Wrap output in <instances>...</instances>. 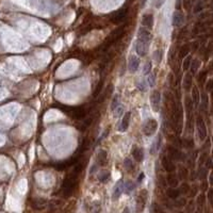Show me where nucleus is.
<instances>
[{"label": "nucleus", "mask_w": 213, "mask_h": 213, "mask_svg": "<svg viewBox=\"0 0 213 213\" xmlns=\"http://www.w3.org/2000/svg\"><path fill=\"white\" fill-rule=\"evenodd\" d=\"M78 175L79 174L74 172L73 174L64 178L63 183H62V193L65 198L69 197L74 193L75 189L78 184Z\"/></svg>", "instance_id": "f257e3e1"}, {"label": "nucleus", "mask_w": 213, "mask_h": 213, "mask_svg": "<svg viewBox=\"0 0 213 213\" xmlns=\"http://www.w3.org/2000/svg\"><path fill=\"white\" fill-rule=\"evenodd\" d=\"M147 198H148L147 190L143 189V190L140 191L139 195L137 197V213H142L144 211Z\"/></svg>", "instance_id": "f03ea898"}, {"label": "nucleus", "mask_w": 213, "mask_h": 213, "mask_svg": "<svg viewBox=\"0 0 213 213\" xmlns=\"http://www.w3.org/2000/svg\"><path fill=\"white\" fill-rule=\"evenodd\" d=\"M158 129V122L154 118H149L145 122L144 126H143V132L145 135L150 137V135L155 134L156 131Z\"/></svg>", "instance_id": "7ed1b4c3"}, {"label": "nucleus", "mask_w": 213, "mask_h": 213, "mask_svg": "<svg viewBox=\"0 0 213 213\" xmlns=\"http://www.w3.org/2000/svg\"><path fill=\"white\" fill-rule=\"evenodd\" d=\"M150 104H151L152 110L155 112H158L160 110V104H161V94L159 91H152L150 95Z\"/></svg>", "instance_id": "20e7f679"}, {"label": "nucleus", "mask_w": 213, "mask_h": 213, "mask_svg": "<svg viewBox=\"0 0 213 213\" xmlns=\"http://www.w3.org/2000/svg\"><path fill=\"white\" fill-rule=\"evenodd\" d=\"M137 40L149 45L150 40H151V33H150L149 29L145 28V27H141L139 29V32H137Z\"/></svg>", "instance_id": "39448f33"}, {"label": "nucleus", "mask_w": 213, "mask_h": 213, "mask_svg": "<svg viewBox=\"0 0 213 213\" xmlns=\"http://www.w3.org/2000/svg\"><path fill=\"white\" fill-rule=\"evenodd\" d=\"M196 128H197L199 139L203 141L207 137V128H206L205 122H203V119L201 117H197V119H196Z\"/></svg>", "instance_id": "423d86ee"}, {"label": "nucleus", "mask_w": 213, "mask_h": 213, "mask_svg": "<svg viewBox=\"0 0 213 213\" xmlns=\"http://www.w3.org/2000/svg\"><path fill=\"white\" fill-rule=\"evenodd\" d=\"M127 9H120V10L116 11V12L112 15L111 17V21L113 24H120L123 21H124L125 18H126V16H127Z\"/></svg>", "instance_id": "0eeeda50"}, {"label": "nucleus", "mask_w": 213, "mask_h": 213, "mask_svg": "<svg viewBox=\"0 0 213 213\" xmlns=\"http://www.w3.org/2000/svg\"><path fill=\"white\" fill-rule=\"evenodd\" d=\"M69 114L71 117L75 119H82L86 116V111L82 106H78V108H71L69 109Z\"/></svg>", "instance_id": "6e6552de"}, {"label": "nucleus", "mask_w": 213, "mask_h": 213, "mask_svg": "<svg viewBox=\"0 0 213 213\" xmlns=\"http://www.w3.org/2000/svg\"><path fill=\"white\" fill-rule=\"evenodd\" d=\"M161 163H162V166L165 170L167 173H172L176 170V166L173 162V160H170L167 156H164L161 160Z\"/></svg>", "instance_id": "1a4fd4ad"}, {"label": "nucleus", "mask_w": 213, "mask_h": 213, "mask_svg": "<svg viewBox=\"0 0 213 213\" xmlns=\"http://www.w3.org/2000/svg\"><path fill=\"white\" fill-rule=\"evenodd\" d=\"M140 66V59L137 56H130L128 60V69L130 73H135Z\"/></svg>", "instance_id": "9d476101"}, {"label": "nucleus", "mask_w": 213, "mask_h": 213, "mask_svg": "<svg viewBox=\"0 0 213 213\" xmlns=\"http://www.w3.org/2000/svg\"><path fill=\"white\" fill-rule=\"evenodd\" d=\"M31 207H32L34 210L41 211L47 207V201L44 199V198H35L31 201Z\"/></svg>", "instance_id": "9b49d317"}, {"label": "nucleus", "mask_w": 213, "mask_h": 213, "mask_svg": "<svg viewBox=\"0 0 213 213\" xmlns=\"http://www.w3.org/2000/svg\"><path fill=\"white\" fill-rule=\"evenodd\" d=\"M123 191H124V182H123V180H119L118 182L115 184L114 189H113V194H112L113 201H117V199L122 196Z\"/></svg>", "instance_id": "f8f14e48"}, {"label": "nucleus", "mask_w": 213, "mask_h": 213, "mask_svg": "<svg viewBox=\"0 0 213 213\" xmlns=\"http://www.w3.org/2000/svg\"><path fill=\"white\" fill-rule=\"evenodd\" d=\"M147 47H148V44L146 43H143V42L137 41V44H135V51L137 53L139 54L140 57H144L146 53H147Z\"/></svg>", "instance_id": "ddd939ff"}, {"label": "nucleus", "mask_w": 213, "mask_h": 213, "mask_svg": "<svg viewBox=\"0 0 213 213\" xmlns=\"http://www.w3.org/2000/svg\"><path fill=\"white\" fill-rule=\"evenodd\" d=\"M130 117H131V114H130V112H127V113H125L124 117L122 119V123H120V126H119L118 130L122 132L127 131V129L129 128V125H130Z\"/></svg>", "instance_id": "4468645a"}, {"label": "nucleus", "mask_w": 213, "mask_h": 213, "mask_svg": "<svg viewBox=\"0 0 213 213\" xmlns=\"http://www.w3.org/2000/svg\"><path fill=\"white\" fill-rule=\"evenodd\" d=\"M142 25L143 27L150 30L154 27V15L152 14H145L142 18Z\"/></svg>", "instance_id": "2eb2a0df"}, {"label": "nucleus", "mask_w": 213, "mask_h": 213, "mask_svg": "<svg viewBox=\"0 0 213 213\" xmlns=\"http://www.w3.org/2000/svg\"><path fill=\"white\" fill-rule=\"evenodd\" d=\"M183 14L181 12H178V11H176L174 14H173V21H172V24L173 26H175V27H179V26L182 25L183 23Z\"/></svg>", "instance_id": "dca6fc26"}, {"label": "nucleus", "mask_w": 213, "mask_h": 213, "mask_svg": "<svg viewBox=\"0 0 213 213\" xmlns=\"http://www.w3.org/2000/svg\"><path fill=\"white\" fill-rule=\"evenodd\" d=\"M132 157L134 158L135 161L137 162H142L143 159H144V151H143L142 148H137L134 147L132 150Z\"/></svg>", "instance_id": "f3484780"}, {"label": "nucleus", "mask_w": 213, "mask_h": 213, "mask_svg": "<svg viewBox=\"0 0 213 213\" xmlns=\"http://www.w3.org/2000/svg\"><path fill=\"white\" fill-rule=\"evenodd\" d=\"M180 157H181L180 151H178L176 148L172 147V146L168 147V158L170 160H180Z\"/></svg>", "instance_id": "a211bd4d"}, {"label": "nucleus", "mask_w": 213, "mask_h": 213, "mask_svg": "<svg viewBox=\"0 0 213 213\" xmlns=\"http://www.w3.org/2000/svg\"><path fill=\"white\" fill-rule=\"evenodd\" d=\"M161 141H162V137H161V135H159V137H157V139L154 141V143H152L151 147H150V154L151 155H155L156 152L159 150L160 146H161Z\"/></svg>", "instance_id": "6ab92c4d"}, {"label": "nucleus", "mask_w": 213, "mask_h": 213, "mask_svg": "<svg viewBox=\"0 0 213 213\" xmlns=\"http://www.w3.org/2000/svg\"><path fill=\"white\" fill-rule=\"evenodd\" d=\"M106 157H108L106 151L101 149L98 152V155H97V163H98L99 165H104L106 162Z\"/></svg>", "instance_id": "aec40b11"}, {"label": "nucleus", "mask_w": 213, "mask_h": 213, "mask_svg": "<svg viewBox=\"0 0 213 213\" xmlns=\"http://www.w3.org/2000/svg\"><path fill=\"white\" fill-rule=\"evenodd\" d=\"M166 194H167V196L170 199H174V201H175V199H177V198L179 197V195H180V191L175 188H170L166 191Z\"/></svg>", "instance_id": "412c9836"}, {"label": "nucleus", "mask_w": 213, "mask_h": 213, "mask_svg": "<svg viewBox=\"0 0 213 213\" xmlns=\"http://www.w3.org/2000/svg\"><path fill=\"white\" fill-rule=\"evenodd\" d=\"M199 100H201V95H199V92H198L197 87L194 86L192 89V101L195 106H198L199 104Z\"/></svg>", "instance_id": "4be33fe9"}, {"label": "nucleus", "mask_w": 213, "mask_h": 213, "mask_svg": "<svg viewBox=\"0 0 213 213\" xmlns=\"http://www.w3.org/2000/svg\"><path fill=\"white\" fill-rule=\"evenodd\" d=\"M98 179L102 183L108 182L110 179V172L109 170H102V172H100V174L98 175Z\"/></svg>", "instance_id": "5701e85b"}, {"label": "nucleus", "mask_w": 213, "mask_h": 213, "mask_svg": "<svg viewBox=\"0 0 213 213\" xmlns=\"http://www.w3.org/2000/svg\"><path fill=\"white\" fill-rule=\"evenodd\" d=\"M167 183L172 187V188H176V187L178 185V183H179V180H178V178L176 177L175 175L170 174V175L167 176Z\"/></svg>", "instance_id": "b1692460"}, {"label": "nucleus", "mask_w": 213, "mask_h": 213, "mask_svg": "<svg viewBox=\"0 0 213 213\" xmlns=\"http://www.w3.org/2000/svg\"><path fill=\"white\" fill-rule=\"evenodd\" d=\"M102 87H104V81L100 80V81L98 82V84L96 85V87H95L94 92H93V97H94V98H96V97H98L99 95H100V93H101L102 91Z\"/></svg>", "instance_id": "393cba45"}, {"label": "nucleus", "mask_w": 213, "mask_h": 213, "mask_svg": "<svg viewBox=\"0 0 213 213\" xmlns=\"http://www.w3.org/2000/svg\"><path fill=\"white\" fill-rule=\"evenodd\" d=\"M183 86H184L185 91H189L191 87V85H192V76H191L190 74H187L184 77V80H183Z\"/></svg>", "instance_id": "a878e982"}, {"label": "nucleus", "mask_w": 213, "mask_h": 213, "mask_svg": "<svg viewBox=\"0 0 213 213\" xmlns=\"http://www.w3.org/2000/svg\"><path fill=\"white\" fill-rule=\"evenodd\" d=\"M154 61L156 62L157 64H159L160 62L162 61V58H163V51L161 49H158L154 52Z\"/></svg>", "instance_id": "bb28decb"}, {"label": "nucleus", "mask_w": 213, "mask_h": 213, "mask_svg": "<svg viewBox=\"0 0 213 213\" xmlns=\"http://www.w3.org/2000/svg\"><path fill=\"white\" fill-rule=\"evenodd\" d=\"M156 79H157V77H156L155 73H150V74L148 75L147 82H148V85H149L150 87H154V86L156 85Z\"/></svg>", "instance_id": "cd10ccee"}, {"label": "nucleus", "mask_w": 213, "mask_h": 213, "mask_svg": "<svg viewBox=\"0 0 213 213\" xmlns=\"http://www.w3.org/2000/svg\"><path fill=\"white\" fill-rule=\"evenodd\" d=\"M188 175H189L188 170H187L184 166H180L179 170H178V176H179V178H181V179H185V178L188 177Z\"/></svg>", "instance_id": "c85d7f7f"}, {"label": "nucleus", "mask_w": 213, "mask_h": 213, "mask_svg": "<svg viewBox=\"0 0 213 213\" xmlns=\"http://www.w3.org/2000/svg\"><path fill=\"white\" fill-rule=\"evenodd\" d=\"M198 67H199V61H198V60H193L190 65L191 73H192V74H195L196 71H198Z\"/></svg>", "instance_id": "c756f323"}, {"label": "nucleus", "mask_w": 213, "mask_h": 213, "mask_svg": "<svg viewBox=\"0 0 213 213\" xmlns=\"http://www.w3.org/2000/svg\"><path fill=\"white\" fill-rule=\"evenodd\" d=\"M118 104H119V99H118V95H114L113 97V100L111 102V110L112 111H115V110L118 108Z\"/></svg>", "instance_id": "7c9ffc66"}, {"label": "nucleus", "mask_w": 213, "mask_h": 213, "mask_svg": "<svg viewBox=\"0 0 213 213\" xmlns=\"http://www.w3.org/2000/svg\"><path fill=\"white\" fill-rule=\"evenodd\" d=\"M189 51H190V48H189L188 46L187 45L183 46L182 48L180 49V51H179V58L182 59V58H185V57H188Z\"/></svg>", "instance_id": "2f4dec72"}, {"label": "nucleus", "mask_w": 213, "mask_h": 213, "mask_svg": "<svg viewBox=\"0 0 213 213\" xmlns=\"http://www.w3.org/2000/svg\"><path fill=\"white\" fill-rule=\"evenodd\" d=\"M137 86L141 92H146V90H147V82L143 81V80L142 81H137Z\"/></svg>", "instance_id": "473e14b6"}, {"label": "nucleus", "mask_w": 213, "mask_h": 213, "mask_svg": "<svg viewBox=\"0 0 213 213\" xmlns=\"http://www.w3.org/2000/svg\"><path fill=\"white\" fill-rule=\"evenodd\" d=\"M151 73V62H147V63L145 64L144 68H143V74L145 76H147Z\"/></svg>", "instance_id": "72a5a7b5"}, {"label": "nucleus", "mask_w": 213, "mask_h": 213, "mask_svg": "<svg viewBox=\"0 0 213 213\" xmlns=\"http://www.w3.org/2000/svg\"><path fill=\"white\" fill-rule=\"evenodd\" d=\"M179 191H180L181 194H188V193L190 192V185H189L188 183H182L180 189H179Z\"/></svg>", "instance_id": "f704fd0d"}, {"label": "nucleus", "mask_w": 213, "mask_h": 213, "mask_svg": "<svg viewBox=\"0 0 213 213\" xmlns=\"http://www.w3.org/2000/svg\"><path fill=\"white\" fill-rule=\"evenodd\" d=\"M175 206L176 207H178V208H182V207H184L185 203H187V201H185L184 198H180V199H175Z\"/></svg>", "instance_id": "c9c22d12"}, {"label": "nucleus", "mask_w": 213, "mask_h": 213, "mask_svg": "<svg viewBox=\"0 0 213 213\" xmlns=\"http://www.w3.org/2000/svg\"><path fill=\"white\" fill-rule=\"evenodd\" d=\"M191 63H192V59H191L190 56H188V57H187V59H185L184 61H183V69H184V71H187V69L190 68Z\"/></svg>", "instance_id": "e433bc0d"}, {"label": "nucleus", "mask_w": 213, "mask_h": 213, "mask_svg": "<svg viewBox=\"0 0 213 213\" xmlns=\"http://www.w3.org/2000/svg\"><path fill=\"white\" fill-rule=\"evenodd\" d=\"M124 166L126 167V170H130L132 168V166H133V164H132V161L129 159V158H126L124 161Z\"/></svg>", "instance_id": "4c0bfd02"}, {"label": "nucleus", "mask_w": 213, "mask_h": 213, "mask_svg": "<svg viewBox=\"0 0 213 213\" xmlns=\"http://www.w3.org/2000/svg\"><path fill=\"white\" fill-rule=\"evenodd\" d=\"M82 170H83V164H82V163H80V162H79V161H78V162L76 163V165H75V170H74V172H75V173H77V174H80Z\"/></svg>", "instance_id": "58836bf2"}, {"label": "nucleus", "mask_w": 213, "mask_h": 213, "mask_svg": "<svg viewBox=\"0 0 213 213\" xmlns=\"http://www.w3.org/2000/svg\"><path fill=\"white\" fill-rule=\"evenodd\" d=\"M206 91L212 92L213 91V79H210L206 83Z\"/></svg>", "instance_id": "ea45409f"}, {"label": "nucleus", "mask_w": 213, "mask_h": 213, "mask_svg": "<svg viewBox=\"0 0 213 213\" xmlns=\"http://www.w3.org/2000/svg\"><path fill=\"white\" fill-rule=\"evenodd\" d=\"M133 189H134V184H133V182H132V181L127 182V184H126V192L130 193L132 190H133Z\"/></svg>", "instance_id": "a19ab883"}, {"label": "nucleus", "mask_w": 213, "mask_h": 213, "mask_svg": "<svg viewBox=\"0 0 213 213\" xmlns=\"http://www.w3.org/2000/svg\"><path fill=\"white\" fill-rule=\"evenodd\" d=\"M164 2H165V0H154V4H155V7L157 9L161 8V7L164 4Z\"/></svg>", "instance_id": "79ce46f5"}, {"label": "nucleus", "mask_w": 213, "mask_h": 213, "mask_svg": "<svg viewBox=\"0 0 213 213\" xmlns=\"http://www.w3.org/2000/svg\"><path fill=\"white\" fill-rule=\"evenodd\" d=\"M206 76H207V74H206L205 71H203V73H201V75L198 76V80H199V82H203V81H205Z\"/></svg>", "instance_id": "37998d69"}, {"label": "nucleus", "mask_w": 213, "mask_h": 213, "mask_svg": "<svg viewBox=\"0 0 213 213\" xmlns=\"http://www.w3.org/2000/svg\"><path fill=\"white\" fill-rule=\"evenodd\" d=\"M92 122H93V117H89V119H86L85 122H84V124H83L84 128L89 127L90 125H91V123H92Z\"/></svg>", "instance_id": "c03bdc74"}, {"label": "nucleus", "mask_w": 213, "mask_h": 213, "mask_svg": "<svg viewBox=\"0 0 213 213\" xmlns=\"http://www.w3.org/2000/svg\"><path fill=\"white\" fill-rule=\"evenodd\" d=\"M203 201H205V195L198 196V198H197V203H199V205H203Z\"/></svg>", "instance_id": "a18cd8bd"}, {"label": "nucleus", "mask_w": 213, "mask_h": 213, "mask_svg": "<svg viewBox=\"0 0 213 213\" xmlns=\"http://www.w3.org/2000/svg\"><path fill=\"white\" fill-rule=\"evenodd\" d=\"M122 213H130V210H129V208L128 207H126V208L123 210V212Z\"/></svg>", "instance_id": "49530a36"}, {"label": "nucleus", "mask_w": 213, "mask_h": 213, "mask_svg": "<svg viewBox=\"0 0 213 213\" xmlns=\"http://www.w3.org/2000/svg\"><path fill=\"white\" fill-rule=\"evenodd\" d=\"M143 178H144V174H143V173H142V174L140 175V178H139V179H137V181H139V182H141V181H142Z\"/></svg>", "instance_id": "de8ad7c7"}, {"label": "nucleus", "mask_w": 213, "mask_h": 213, "mask_svg": "<svg viewBox=\"0 0 213 213\" xmlns=\"http://www.w3.org/2000/svg\"><path fill=\"white\" fill-rule=\"evenodd\" d=\"M210 179H211V183H213V174H212V175H211Z\"/></svg>", "instance_id": "09e8293b"}, {"label": "nucleus", "mask_w": 213, "mask_h": 213, "mask_svg": "<svg viewBox=\"0 0 213 213\" xmlns=\"http://www.w3.org/2000/svg\"><path fill=\"white\" fill-rule=\"evenodd\" d=\"M212 206H213V198H212Z\"/></svg>", "instance_id": "8fccbe9b"}, {"label": "nucleus", "mask_w": 213, "mask_h": 213, "mask_svg": "<svg viewBox=\"0 0 213 213\" xmlns=\"http://www.w3.org/2000/svg\"><path fill=\"white\" fill-rule=\"evenodd\" d=\"M212 96H213V91H212Z\"/></svg>", "instance_id": "3c124183"}]
</instances>
